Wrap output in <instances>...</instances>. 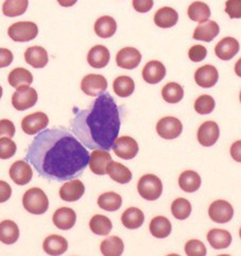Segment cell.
<instances>
[{"instance_id":"50","label":"cell","mask_w":241,"mask_h":256,"mask_svg":"<svg viewBox=\"0 0 241 256\" xmlns=\"http://www.w3.org/2000/svg\"><path fill=\"white\" fill-rule=\"evenodd\" d=\"M12 188L4 181H0V203H4L11 198Z\"/></svg>"},{"instance_id":"52","label":"cell","mask_w":241,"mask_h":256,"mask_svg":"<svg viewBox=\"0 0 241 256\" xmlns=\"http://www.w3.org/2000/svg\"><path fill=\"white\" fill-rule=\"evenodd\" d=\"M76 2H78V0H58V2L65 8H70V6H74L76 4Z\"/></svg>"},{"instance_id":"44","label":"cell","mask_w":241,"mask_h":256,"mask_svg":"<svg viewBox=\"0 0 241 256\" xmlns=\"http://www.w3.org/2000/svg\"><path fill=\"white\" fill-rule=\"evenodd\" d=\"M185 252L187 256H206L208 250H206L205 244L202 242L192 240L186 242Z\"/></svg>"},{"instance_id":"54","label":"cell","mask_w":241,"mask_h":256,"mask_svg":"<svg viewBox=\"0 0 241 256\" xmlns=\"http://www.w3.org/2000/svg\"><path fill=\"white\" fill-rule=\"evenodd\" d=\"M2 86H0V99H2Z\"/></svg>"},{"instance_id":"42","label":"cell","mask_w":241,"mask_h":256,"mask_svg":"<svg viewBox=\"0 0 241 256\" xmlns=\"http://www.w3.org/2000/svg\"><path fill=\"white\" fill-rule=\"evenodd\" d=\"M214 106H216V102H214V99L210 95H202L194 102L196 112L200 115L210 114Z\"/></svg>"},{"instance_id":"51","label":"cell","mask_w":241,"mask_h":256,"mask_svg":"<svg viewBox=\"0 0 241 256\" xmlns=\"http://www.w3.org/2000/svg\"><path fill=\"white\" fill-rule=\"evenodd\" d=\"M230 156L238 163H241V140H237L232 144Z\"/></svg>"},{"instance_id":"49","label":"cell","mask_w":241,"mask_h":256,"mask_svg":"<svg viewBox=\"0 0 241 256\" xmlns=\"http://www.w3.org/2000/svg\"><path fill=\"white\" fill-rule=\"evenodd\" d=\"M13 62V54L11 50L0 48V68L10 66Z\"/></svg>"},{"instance_id":"1","label":"cell","mask_w":241,"mask_h":256,"mask_svg":"<svg viewBox=\"0 0 241 256\" xmlns=\"http://www.w3.org/2000/svg\"><path fill=\"white\" fill-rule=\"evenodd\" d=\"M88 148L65 128L40 132L28 148L26 160L40 176L63 182L78 178L90 164Z\"/></svg>"},{"instance_id":"4","label":"cell","mask_w":241,"mask_h":256,"mask_svg":"<svg viewBox=\"0 0 241 256\" xmlns=\"http://www.w3.org/2000/svg\"><path fill=\"white\" fill-rule=\"evenodd\" d=\"M137 190L144 200L156 201L162 194V183L156 176L144 174L137 183Z\"/></svg>"},{"instance_id":"43","label":"cell","mask_w":241,"mask_h":256,"mask_svg":"<svg viewBox=\"0 0 241 256\" xmlns=\"http://www.w3.org/2000/svg\"><path fill=\"white\" fill-rule=\"evenodd\" d=\"M16 144L8 138H0V158L8 160L16 153Z\"/></svg>"},{"instance_id":"40","label":"cell","mask_w":241,"mask_h":256,"mask_svg":"<svg viewBox=\"0 0 241 256\" xmlns=\"http://www.w3.org/2000/svg\"><path fill=\"white\" fill-rule=\"evenodd\" d=\"M28 6V0H6L2 6V12L8 17H17L27 11Z\"/></svg>"},{"instance_id":"45","label":"cell","mask_w":241,"mask_h":256,"mask_svg":"<svg viewBox=\"0 0 241 256\" xmlns=\"http://www.w3.org/2000/svg\"><path fill=\"white\" fill-rule=\"evenodd\" d=\"M208 56V49L202 45H194L188 51V56L192 62H202Z\"/></svg>"},{"instance_id":"16","label":"cell","mask_w":241,"mask_h":256,"mask_svg":"<svg viewBox=\"0 0 241 256\" xmlns=\"http://www.w3.org/2000/svg\"><path fill=\"white\" fill-rule=\"evenodd\" d=\"M113 160L108 151L106 150H94L90 153V168L94 174L104 176L106 174L108 166Z\"/></svg>"},{"instance_id":"7","label":"cell","mask_w":241,"mask_h":256,"mask_svg":"<svg viewBox=\"0 0 241 256\" xmlns=\"http://www.w3.org/2000/svg\"><path fill=\"white\" fill-rule=\"evenodd\" d=\"M108 88V81L101 74H90L85 76L81 82V90L85 94L92 97L100 96L101 94L106 92Z\"/></svg>"},{"instance_id":"27","label":"cell","mask_w":241,"mask_h":256,"mask_svg":"<svg viewBox=\"0 0 241 256\" xmlns=\"http://www.w3.org/2000/svg\"><path fill=\"white\" fill-rule=\"evenodd\" d=\"M208 240L214 249H226L232 244V235L226 230L214 228L208 232Z\"/></svg>"},{"instance_id":"34","label":"cell","mask_w":241,"mask_h":256,"mask_svg":"<svg viewBox=\"0 0 241 256\" xmlns=\"http://www.w3.org/2000/svg\"><path fill=\"white\" fill-rule=\"evenodd\" d=\"M98 206L104 210L116 212L122 206V198L114 192H108L102 194L98 198Z\"/></svg>"},{"instance_id":"38","label":"cell","mask_w":241,"mask_h":256,"mask_svg":"<svg viewBox=\"0 0 241 256\" xmlns=\"http://www.w3.org/2000/svg\"><path fill=\"white\" fill-rule=\"evenodd\" d=\"M162 96L168 104H178L184 97V88L176 82H170L162 88Z\"/></svg>"},{"instance_id":"29","label":"cell","mask_w":241,"mask_h":256,"mask_svg":"<svg viewBox=\"0 0 241 256\" xmlns=\"http://www.w3.org/2000/svg\"><path fill=\"white\" fill-rule=\"evenodd\" d=\"M201 183V176L194 170H186L178 178V185L180 190L186 192H194L199 190Z\"/></svg>"},{"instance_id":"23","label":"cell","mask_w":241,"mask_h":256,"mask_svg":"<svg viewBox=\"0 0 241 256\" xmlns=\"http://www.w3.org/2000/svg\"><path fill=\"white\" fill-rule=\"evenodd\" d=\"M219 24L214 20H208L200 24L194 32V38L196 40H202L210 42L219 34Z\"/></svg>"},{"instance_id":"15","label":"cell","mask_w":241,"mask_h":256,"mask_svg":"<svg viewBox=\"0 0 241 256\" xmlns=\"http://www.w3.org/2000/svg\"><path fill=\"white\" fill-rule=\"evenodd\" d=\"M10 176L12 181L17 185H27L33 176L32 168L26 160H17L10 168Z\"/></svg>"},{"instance_id":"20","label":"cell","mask_w":241,"mask_h":256,"mask_svg":"<svg viewBox=\"0 0 241 256\" xmlns=\"http://www.w3.org/2000/svg\"><path fill=\"white\" fill-rule=\"evenodd\" d=\"M52 221L54 226L63 231H67L74 228L76 221V212L70 208H61L54 212Z\"/></svg>"},{"instance_id":"10","label":"cell","mask_w":241,"mask_h":256,"mask_svg":"<svg viewBox=\"0 0 241 256\" xmlns=\"http://www.w3.org/2000/svg\"><path fill=\"white\" fill-rule=\"evenodd\" d=\"M49 124L48 116L42 112H36L26 116L22 122V129L28 135H36L45 130Z\"/></svg>"},{"instance_id":"35","label":"cell","mask_w":241,"mask_h":256,"mask_svg":"<svg viewBox=\"0 0 241 256\" xmlns=\"http://www.w3.org/2000/svg\"><path fill=\"white\" fill-rule=\"evenodd\" d=\"M8 80L11 86L17 90L20 86H24V85H29L30 86V84L33 82V76L26 68L18 67L10 72Z\"/></svg>"},{"instance_id":"36","label":"cell","mask_w":241,"mask_h":256,"mask_svg":"<svg viewBox=\"0 0 241 256\" xmlns=\"http://www.w3.org/2000/svg\"><path fill=\"white\" fill-rule=\"evenodd\" d=\"M113 90L118 97H122V98L130 97L134 92L135 83L131 76H120L114 80Z\"/></svg>"},{"instance_id":"3","label":"cell","mask_w":241,"mask_h":256,"mask_svg":"<svg viewBox=\"0 0 241 256\" xmlns=\"http://www.w3.org/2000/svg\"><path fill=\"white\" fill-rule=\"evenodd\" d=\"M24 210L33 215L45 214L49 208V200L46 194L38 187H33L24 192L22 197Z\"/></svg>"},{"instance_id":"53","label":"cell","mask_w":241,"mask_h":256,"mask_svg":"<svg viewBox=\"0 0 241 256\" xmlns=\"http://www.w3.org/2000/svg\"><path fill=\"white\" fill-rule=\"evenodd\" d=\"M235 72L238 76H240L241 78V58H239L237 63L235 64Z\"/></svg>"},{"instance_id":"31","label":"cell","mask_w":241,"mask_h":256,"mask_svg":"<svg viewBox=\"0 0 241 256\" xmlns=\"http://www.w3.org/2000/svg\"><path fill=\"white\" fill-rule=\"evenodd\" d=\"M103 256H122L124 250V244L118 236H112L103 240L100 246Z\"/></svg>"},{"instance_id":"57","label":"cell","mask_w":241,"mask_h":256,"mask_svg":"<svg viewBox=\"0 0 241 256\" xmlns=\"http://www.w3.org/2000/svg\"><path fill=\"white\" fill-rule=\"evenodd\" d=\"M239 235H240V238H241V228H240V231H239Z\"/></svg>"},{"instance_id":"19","label":"cell","mask_w":241,"mask_h":256,"mask_svg":"<svg viewBox=\"0 0 241 256\" xmlns=\"http://www.w3.org/2000/svg\"><path fill=\"white\" fill-rule=\"evenodd\" d=\"M166 76V67L160 61H150L142 70V78L149 84L160 83Z\"/></svg>"},{"instance_id":"46","label":"cell","mask_w":241,"mask_h":256,"mask_svg":"<svg viewBox=\"0 0 241 256\" xmlns=\"http://www.w3.org/2000/svg\"><path fill=\"white\" fill-rule=\"evenodd\" d=\"M226 12L230 18H241V0H228Z\"/></svg>"},{"instance_id":"21","label":"cell","mask_w":241,"mask_h":256,"mask_svg":"<svg viewBox=\"0 0 241 256\" xmlns=\"http://www.w3.org/2000/svg\"><path fill=\"white\" fill-rule=\"evenodd\" d=\"M24 60L34 68H44L48 64V54L45 48L33 46L28 48L24 52Z\"/></svg>"},{"instance_id":"26","label":"cell","mask_w":241,"mask_h":256,"mask_svg":"<svg viewBox=\"0 0 241 256\" xmlns=\"http://www.w3.org/2000/svg\"><path fill=\"white\" fill-rule=\"evenodd\" d=\"M178 20V12L170 6H164L154 14V22L160 28H171Z\"/></svg>"},{"instance_id":"24","label":"cell","mask_w":241,"mask_h":256,"mask_svg":"<svg viewBox=\"0 0 241 256\" xmlns=\"http://www.w3.org/2000/svg\"><path fill=\"white\" fill-rule=\"evenodd\" d=\"M110 51L106 46H94L88 54V62L94 68H103L110 62Z\"/></svg>"},{"instance_id":"14","label":"cell","mask_w":241,"mask_h":256,"mask_svg":"<svg viewBox=\"0 0 241 256\" xmlns=\"http://www.w3.org/2000/svg\"><path fill=\"white\" fill-rule=\"evenodd\" d=\"M219 79L217 68L212 65H204L198 68L194 74L196 83L203 88H210L216 85Z\"/></svg>"},{"instance_id":"30","label":"cell","mask_w":241,"mask_h":256,"mask_svg":"<svg viewBox=\"0 0 241 256\" xmlns=\"http://www.w3.org/2000/svg\"><path fill=\"white\" fill-rule=\"evenodd\" d=\"M20 238V228L12 220L0 222V242L4 244H13Z\"/></svg>"},{"instance_id":"2","label":"cell","mask_w":241,"mask_h":256,"mask_svg":"<svg viewBox=\"0 0 241 256\" xmlns=\"http://www.w3.org/2000/svg\"><path fill=\"white\" fill-rule=\"evenodd\" d=\"M72 132L90 150L110 151L122 126V108L108 92L101 94L85 108L74 110Z\"/></svg>"},{"instance_id":"18","label":"cell","mask_w":241,"mask_h":256,"mask_svg":"<svg viewBox=\"0 0 241 256\" xmlns=\"http://www.w3.org/2000/svg\"><path fill=\"white\" fill-rule=\"evenodd\" d=\"M85 192V186L79 180L66 182L60 190V197L66 202H76L80 200Z\"/></svg>"},{"instance_id":"58","label":"cell","mask_w":241,"mask_h":256,"mask_svg":"<svg viewBox=\"0 0 241 256\" xmlns=\"http://www.w3.org/2000/svg\"><path fill=\"white\" fill-rule=\"evenodd\" d=\"M239 99H240V102H241V92H240V95H239Z\"/></svg>"},{"instance_id":"33","label":"cell","mask_w":241,"mask_h":256,"mask_svg":"<svg viewBox=\"0 0 241 256\" xmlns=\"http://www.w3.org/2000/svg\"><path fill=\"white\" fill-rule=\"evenodd\" d=\"M172 231V226L168 218L158 216L150 222V233L156 238H166Z\"/></svg>"},{"instance_id":"56","label":"cell","mask_w":241,"mask_h":256,"mask_svg":"<svg viewBox=\"0 0 241 256\" xmlns=\"http://www.w3.org/2000/svg\"><path fill=\"white\" fill-rule=\"evenodd\" d=\"M218 256H230V255H228V254H221V255H218Z\"/></svg>"},{"instance_id":"11","label":"cell","mask_w":241,"mask_h":256,"mask_svg":"<svg viewBox=\"0 0 241 256\" xmlns=\"http://www.w3.org/2000/svg\"><path fill=\"white\" fill-rule=\"evenodd\" d=\"M112 149L114 150L118 158L126 160L134 158L140 150L138 144L130 136H122V138H117Z\"/></svg>"},{"instance_id":"22","label":"cell","mask_w":241,"mask_h":256,"mask_svg":"<svg viewBox=\"0 0 241 256\" xmlns=\"http://www.w3.org/2000/svg\"><path fill=\"white\" fill-rule=\"evenodd\" d=\"M42 249L51 256H60L68 249V242L63 236L50 235L42 244Z\"/></svg>"},{"instance_id":"37","label":"cell","mask_w":241,"mask_h":256,"mask_svg":"<svg viewBox=\"0 0 241 256\" xmlns=\"http://www.w3.org/2000/svg\"><path fill=\"white\" fill-rule=\"evenodd\" d=\"M188 16L192 20L203 24L210 17V8L202 2H196L188 8Z\"/></svg>"},{"instance_id":"6","label":"cell","mask_w":241,"mask_h":256,"mask_svg":"<svg viewBox=\"0 0 241 256\" xmlns=\"http://www.w3.org/2000/svg\"><path fill=\"white\" fill-rule=\"evenodd\" d=\"M38 100V92L29 85H24L13 94L12 104L17 110H26L36 106Z\"/></svg>"},{"instance_id":"47","label":"cell","mask_w":241,"mask_h":256,"mask_svg":"<svg viewBox=\"0 0 241 256\" xmlns=\"http://www.w3.org/2000/svg\"><path fill=\"white\" fill-rule=\"evenodd\" d=\"M15 126L11 120H8V119H2L0 120V138H12L15 135Z\"/></svg>"},{"instance_id":"39","label":"cell","mask_w":241,"mask_h":256,"mask_svg":"<svg viewBox=\"0 0 241 256\" xmlns=\"http://www.w3.org/2000/svg\"><path fill=\"white\" fill-rule=\"evenodd\" d=\"M90 228L94 234L106 236L110 233L112 228H113V224H112V221L106 216L96 215L90 219Z\"/></svg>"},{"instance_id":"32","label":"cell","mask_w":241,"mask_h":256,"mask_svg":"<svg viewBox=\"0 0 241 256\" xmlns=\"http://www.w3.org/2000/svg\"><path fill=\"white\" fill-rule=\"evenodd\" d=\"M144 215L142 210L137 208H130L124 212L122 216V224L130 230H136L144 224Z\"/></svg>"},{"instance_id":"8","label":"cell","mask_w":241,"mask_h":256,"mask_svg":"<svg viewBox=\"0 0 241 256\" xmlns=\"http://www.w3.org/2000/svg\"><path fill=\"white\" fill-rule=\"evenodd\" d=\"M156 131L164 140H174L182 134L183 124L176 117H164L158 122Z\"/></svg>"},{"instance_id":"5","label":"cell","mask_w":241,"mask_h":256,"mask_svg":"<svg viewBox=\"0 0 241 256\" xmlns=\"http://www.w3.org/2000/svg\"><path fill=\"white\" fill-rule=\"evenodd\" d=\"M8 34L14 42H30L38 36V24L32 22H18L8 28Z\"/></svg>"},{"instance_id":"17","label":"cell","mask_w":241,"mask_h":256,"mask_svg":"<svg viewBox=\"0 0 241 256\" xmlns=\"http://www.w3.org/2000/svg\"><path fill=\"white\" fill-rule=\"evenodd\" d=\"M240 49V45L236 38H222L214 47L216 56L223 61H230L233 58Z\"/></svg>"},{"instance_id":"55","label":"cell","mask_w":241,"mask_h":256,"mask_svg":"<svg viewBox=\"0 0 241 256\" xmlns=\"http://www.w3.org/2000/svg\"><path fill=\"white\" fill-rule=\"evenodd\" d=\"M167 256H180L178 254H169V255H167Z\"/></svg>"},{"instance_id":"48","label":"cell","mask_w":241,"mask_h":256,"mask_svg":"<svg viewBox=\"0 0 241 256\" xmlns=\"http://www.w3.org/2000/svg\"><path fill=\"white\" fill-rule=\"evenodd\" d=\"M153 0H133V8L140 13H147L153 8Z\"/></svg>"},{"instance_id":"41","label":"cell","mask_w":241,"mask_h":256,"mask_svg":"<svg viewBox=\"0 0 241 256\" xmlns=\"http://www.w3.org/2000/svg\"><path fill=\"white\" fill-rule=\"evenodd\" d=\"M192 204L187 199L178 198L171 204V212L174 218L178 220H185L192 214Z\"/></svg>"},{"instance_id":"12","label":"cell","mask_w":241,"mask_h":256,"mask_svg":"<svg viewBox=\"0 0 241 256\" xmlns=\"http://www.w3.org/2000/svg\"><path fill=\"white\" fill-rule=\"evenodd\" d=\"M220 136L219 126L214 122H203L198 130V140L203 147H212Z\"/></svg>"},{"instance_id":"13","label":"cell","mask_w":241,"mask_h":256,"mask_svg":"<svg viewBox=\"0 0 241 256\" xmlns=\"http://www.w3.org/2000/svg\"><path fill=\"white\" fill-rule=\"evenodd\" d=\"M142 62V54L133 47H126L119 51L116 56V63L124 70H135Z\"/></svg>"},{"instance_id":"28","label":"cell","mask_w":241,"mask_h":256,"mask_svg":"<svg viewBox=\"0 0 241 256\" xmlns=\"http://www.w3.org/2000/svg\"><path fill=\"white\" fill-rule=\"evenodd\" d=\"M117 30L116 20L110 16H101L94 22V32L101 38H110Z\"/></svg>"},{"instance_id":"25","label":"cell","mask_w":241,"mask_h":256,"mask_svg":"<svg viewBox=\"0 0 241 256\" xmlns=\"http://www.w3.org/2000/svg\"><path fill=\"white\" fill-rule=\"evenodd\" d=\"M106 174L112 180L119 184H126L132 180L131 170L124 165L118 163V162H110L108 166Z\"/></svg>"},{"instance_id":"9","label":"cell","mask_w":241,"mask_h":256,"mask_svg":"<svg viewBox=\"0 0 241 256\" xmlns=\"http://www.w3.org/2000/svg\"><path fill=\"white\" fill-rule=\"evenodd\" d=\"M210 219L217 224H228L233 219L234 208L232 204L224 200H216L212 202L208 210Z\"/></svg>"}]
</instances>
